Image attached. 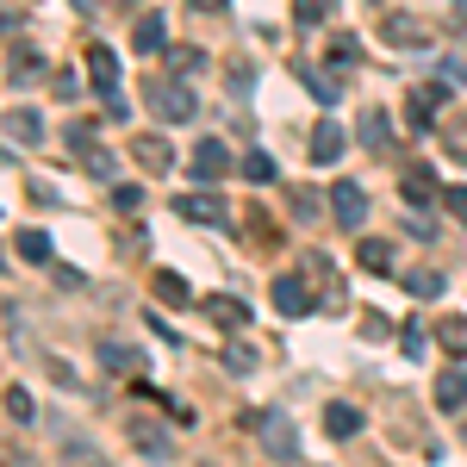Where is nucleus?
<instances>
[{"label": "nucleus", "instance_id": "obj_1", "mask_svg": "<svg viewBox=\"0 0 467 467\" xmlns=\"http://www.w3.org/2000/svg\"><path fill=\"white\" fill-rule=\"evenodd\" d=\"M125 442H131L144 462H175V431H162L144 411H125Z\"/></svg>", "mask_w": 467, "mask_h": 467}, {"label": "nucleus", "instance_id": "obj_2", "mask_svg": "<svg viewBox=\"0 0 467 467\" xmlns=\"http://www.w3.org/2000/svg\"><path fill=\"white\" fill-rule=\"evenodd\" d=\"M88 81H94V88H100V100H107V107L119 112V119H125V112H131V100H125V94H119V57H112L107 44H94V50H88Z\"/></svg>", "mask_w": 467, "mask_h": 467}, {"label": "nucleus", "instance_id": "obj_3", "mask_svg": "<svg viewBox=\"0 0 467 467\" xmlns=\"http://www.w3.org/2000/svg\"><path fill=\"white\" fill-rule=\"evenodd\" d=\"M187 175L200 181V187H213V181L231 175V150H224V138H200L193 156H187Z\"/></svg>", "mask_w": 467, "mask_h": 467}, {"label": "nucleus", "instance_id": "obj_4", "mask_svg": "<svg viewBox=\"0 0 467 467\" xmlns=\"http://www.w3.org/2000/svg\"><path fill=\"white\" fill-rule=\"evenodd\" d=\"M150 107L181 125V119H193V88L187 81H169V75H150Z\"/></svg>", "mask_w": 467, "mask_h": 467}, {"label": "nucleus", "instance_id": "obj_5", "mask_svg": "<svg viewBox=\"0 0 467 467\" xmlns=\"http://www.w3.org/2000/svg\"><path fill=\"white\" fill-rule=\"evenodd\" d=\"M330 218H337L343 231H361V224H368V193H361V181H330Z\"/></svg>", "mask_w": 467, "mask_h": 467}, {"label": "nucleus", "instance_id": "obj_6", "mask_svg": "<svg viewBox=\"0 0 467 467\" xmlns=\"http://www.w3.org/2000/svg\"><path fill=\"white\" fill-rule=\"evenodd\" d=\"M262 449H268L275 462H299V431H293V418L262 411Z\"/></svg>", "mask_w": 467, "mask_h": 467}, {"label": "nucleus", "instance_id": "obj_7", "mask_svg": "<svg viewBox=\"0 0 467 467\" xmlns=\"http://www.w3.org/2000/svg\"><path fill=\"white\" fill-rule=\"evenodd\" d=\"M125 150H131V162H144L150 175H169V169H175V144H169V138H156V131L125 138Z\"/></svg>", "mask_w": 467, "mask_h": 467}, {"label": "nucleus", "instance_id": "obj_8", "mask_svg": "<svg viewBox=\"0 0 467 467\" xmlns=\"http://www.w3.org/2000/svg\"><path fill=\"white\" fill-rule=\"evenodd\" d=\"M275 312H281V318H306V312H312L306 275H275Z\"/></svg>", "mask_w": 467, "mask_h": 467}, {"label": "nucleus", "instance_id": "obj_9", "mask_svg": "<svg viewBox=\"0 0 467 467\" xmlns=\"http://www.w3.org/2000/svg\"><path fill=\"white\" fill-rule=\"evenodd\" d=\"M175 213L193 218V224H224V218H231V206H224V193H206V187H200V193H181Z\"/></svg>", "mask_w": 467, "mask_h": 467}, {"label": "nucleus", "instance_id": "obj_10", "mask_svg": "<svg viewBox=\"0 0 467 467\" xmlns=\"http://www.w3.org/2000/svg\"><path fill=\"white\" fill-rule=\"evenodd\" d=\"M343 144H349V138H343V125H337V119H324L318 131H312V162H318V169H330V162L343 156Z\"/></svg>", "mask_w": 467, "mask_h": 467}, {"label": "nucleus", "instance_id": "obj_11", "mask_svg": "<svg viewBox=\"0 0 467 467\" xmlns=\"http://www.w3.org/2000/svg\"><path fill=\"white\" fill-rule=\"evenodd\" d=\"M436 405L442 411H462L467 405V368H442L436 374Z\"/></svg>", "mask_w": 467, "mask_h": 467}, {"label": "nucleus", "instance_id": "obj_12", "mask_svg": "<svg viewBox=\"0 0 467 467\" xmlns=\"http://www.w3.org/2000/svg\"><path fill=\"white\" fill-rule=\"evenodd\" d=\"M324 431H330V436H356L361 431V411L349 405V399H330V405H324Z\"/></svg>", "mask_w": 467, "mask_h": 467}, {"label": "nucleus", "instance_id": "obj_13", "mask_svg": "<svg viewBox=\"0 0 467 467\" xmlns=\"http://www.w3.org/2000/svg\"><path fill=\"white\" fill-rule=\"evenodd\" d=\"M131 44H138V57H156V50H169V26H162V19L150 13V19H138Z\"/></svg>", "mask_w": 467, "mask_h": 467}, {"label": "nucleus", "instance_id": "obj_14", "mask_svg": "<svg viewBox=\"0 0 467 467\" xmlns=\"http://www.w3.org/2000/svg\"><path fill=\"white\" fill-rule=\"evenodd\" d=\"M100 361H107V374H138V368H144V356H138V349H125V343H100Z\"/></svg>", "mask_w": 467, "mask_h": 467}, {"label": "nucleus", "instance_id": "obj_15", "mask_svg": "<svg viewBox=\"0 0 467 467\" xmlns=\"http://www.w3.org/2000/svg\"><path fill=\"white\" fill-rule=\"evenodd\" d=\"M37 69H44V63H37V50H32V44H26V50H19V44L6 50V81H13V88H19V81H32Z\"/></svg>", "mask_w": 467, "mask_h": 467}, {"label": "nucleus", "instance_id": "obj_16", "mask_svg": "<svg viewBox=\"0 0 467 467\" xmlns=\"http://www.w3.org/2000/svg\"><path fill=\"white\" fill-rule=\"evenodd\" d=\"M206 312H213L218 330H244V324H250V312H244L237 299H224V293H218V299H206Z\"/></svg>", "mask_w": 467, "mask_h": 467}, {"label": "nucleus", "instance_id": "obj_17", "mask_svg": "<svg viewBox=\"0 0 467 467\" xmlns=\"http://www.w3.org/2000/svg\"><path fill=\"white\" fill-rule=\"evenodd\" d=\"M356 262H361V268H374V275H387V262H393V244H380V237H361V244H356Z\"/></svg>", "mask_w": 467, "mask_h": 467}, {"label": "nucleus", "instance_id": "obj_18", "mask_svg": "<svg viewBox=\"0 0 467 467\" xmlns=\"http://www.w3.org/2000/svg\"><path fill=\"white\" fill-rule=\"evenodd\" d=\"M361 144H368V150H393V125H387V112H368V119H361Z\"/></svg>", "mask_w": 467, "mask_h": 467}, {"label": "nucleus", "instance_id": "obj_19", "mask_svg": "<svg viewBox=\"0 0 467 467\" xmlns=\"http://www.w3.org/2000/svg\"><path fill=\"white\" fill-rule=\"evenodd\" d=\"M6 138H13V144H37V138H44L37 112H6Z\"/></svg>", "mask_w": 467, "mask_h": 467}, {"label": "nucleus", "instance_id": "obj_20", "mask_svg": "<svg viewBox=\"0 0 467 467\" xmlns=\"http://www.w3.org/2000/svg\"><path fill=\"white\" fill-rule=\"evenodd\" d=\"M63 467H112V462L94 449V442H75L69 436V442H63Z\"/></svg>", "mask_w": 467, "mask_h": 467}, {"label": "nucleus", "instance_id": "obj_21", "mask_svg": "<svg viewBox=\"0 0 467 467\" xmlns=\"http://www.w3.org/2000/svg\"><path fill=\"white\" fill-rule=\"evenodd\" d=\"M287 206H293V218H306V224L324 213V200L312 193V187H287Z\"/></svg>", "mask_w": 467, "mask_h": 467}, {"label": "nucleus", "instance_id": "obj_22", "mask_svg": "<svg viewBox=\"0 0 467 467\" xmlns=\"http://www.w3.org/2000/svg\"><path fill=\"white\" fill-rule=\"evenodd\" d=\"M13 250L26 255V262H50V237H44V231H19V237H13Z\"/></svg>", "mask_w": 467, "mask_h": 467}, {"label": "nucleus", "instance_id": "obj_23", "mask_svg": "<svg viewBox=\"0 0 467 467\" xmlns=\"http://www.w3.org/2000/svg\"><path fill=\"white\" fill-rule=\"evenodd\" d=\"M405 293H418V299H436V293H442V275H436V268H411V275H405Z\"/></svg>", "mask_w": 467, "mask_h": 467}, {"label": "nucleus", "instance_id": "obj_24", "mask_svg": "<svg viewBox=\"0 0 467 467\" xmlns=\"http://www.w3.org/2000/svg\"><path fill=\"white\" fill-rule=\"evenodd\" d=\"M330 13H337V0H293V19L299 26H324Z\"/></svg>", "mask_w": 467, "mask_h": 467}, {"label": "nucleus", "instance_id": "obj_25", "mask_svg": "<svg viewBox=\"0 0 467 467\" xmlns=\"http://www.w3.org/2000/svg\"><path fill=\"white\" fill-rule=\"evenodd\" d=\"M6 418H13V424H32V418H37V405H32L26 387H6Z\"/></svg>", "mask_w": 467, "mask_h": 467}, {"label": "nucleus", "instance_id": "obj_26", "mask_svg": "<svg viewBox=\"0 0 467 467\" xmlns=\"http://www.w3.org/2000/svg\"><path fill=\"white\" fill-rule=\"evenodd\" d=\"M244 175H250L255 187H268V181H275V156H268V150H250V156H244Z\"/></svg>", "mask_w": 467, "mask_h": 467}, {"label": "nucleus", "instance_id": "obj_27", "mask_svg": "<svg viewBox=\"0 0 467 467\" xmlns=\"http://www.w3.org/2000/svg\"><path fill=\"white\" fill-rule=\"evenodd\" d=\"M405 200H411V206H431L436 200V175H405Z\"/></svg>", "mask_w": 467, "mask_h": 467}, {"label": "nucleus", "instance_id": "obj_28", "mask_svg": "<svg viewBox=\"0 0 467 467\" xmlns=\"http://www.w3.org/2000/svg\"><path fill=\"white\" fill-rule=\"evenodd\" d=\"M75 156H81V162H88V175H100V181L112 175V150H100V144H88V150H75Z\"/></svg>", "mask_w": 467, "mask_h": 467}, {"label": "nucleus", "instance_id": "obj_29", "mask_svg": "<svg viewBox=\"0 0 467 467\" xmlns=\"http://www.w3.org/2000/svg\"><path fill=\"white\" fill-rule=\"evenodd\" d=\"M436 337H442V349H455V356H467V318H449L442 330H436Z\"/></svg>", "mask_w": 467, "mask_h": 467}, {"label": "nucleus", "instance_id": "obj_30", "mask_svg": "<svg viewBox=\"0 0 467 467\" xmlns=\"http://www.w3.org/2000/svg\"><path fill=\"white\" fill-rule=\"evenodd\" d=\"M156 299H169V306H187V281H181V275H156Z\"/></svg>", "mask_w": 467, "mask_h": 467}, {"label": "nucleus", "instance_id": "obj_31", "mask_svg": "<svg viewBox=\"0 0 467 467\" xmlns=\"http://www.w3.org/2000/svg\"><path fill=\"white\" fill-rule=\"evenodd\" d=\"M206 63V50H193V44H181V50H169V69H181V75H193Z\"/></svg>", "mask_w": 467, "mask_h": 467}, {"label": "nucleus", "instance_id": "obj_32", "mask_svg": "<svg viewBox=\"0 0 467 467\" xmlns=\"http://www.w3.org/2000/svg\"><path fill=\"white\" fill-rule=\"evenodd\" d=\"M387 44H424V32L405 26V13H399V19H387Z\"/></svg>", "mask_w": 467, "mask_h": 467}, {"label": "nucleus", "instance_id": "obj_33", "mask_svg": "<svg viewBox=\"0 0 467 467\" xmlns=\"http://www.w3.org/2000/svg\"><path fill=\"white\" fill-rule=\"evenodd\" d=\"M224 368H231V374H250V368H255V356L244 349V343H231V356H224Z\"/></svg>", "mask_w": 467, "mask_h": 467}, {"label": "nucleus", "instance_id": "obj_34", "mask_svg": "<svg viewBox=\"0 0 467 467\" xmlns=\"http://www.w3.org/2000/svg\"><path fill=\"white\" fill-rule=\"evenodd\" d=\"M442 206H449V213L467 224V187H442Z\"/></svg>", "mask_w": 467, "mask_h": 467}, {"label": "nucleus", "instance_id": "obj_35", "mask_svg": "<svg viewBox=\"0 0 467 467\" xmlns=\"http://www.w3.org/2000/svg\"><path fill=\"white\" fill-rule=\"evenodd\" d=\"M442 138H449V150H455V156H462V162H467V119H455V125H449Z\"/></svg>", "mask_w": 467, "mask_h": 467}, {"label": "nucleus", "instance_id": "obj_36", "mask_svg": "<svg viewBox=\"0 0 467 467\" xmlns=\"http://www.w3.org/2000/svg\"><path fill=\"white\" fill-rule=\"evenodd\" d=\"M306 88H312L318 100H337V81H330V75H312V69H306Z\"/></svg>", "mask_w": 467, "mask_h": 467}, {"label": "nucleus", "instance_id": "obj_37", "mask_svg": "<svg viewBox=\"0 0 467 467\" xmlns=\"http://www.w3.org/2000/svg\"><path fill=\"white\" fill-rule=\"evenodd\" d=\"M112 200H119V213H138V206H144V193H138V187H119Z\"/></svg>", "mask_w": 467, "mask_h": 467}, {"label": "nucleus", "instance_id": "obj_38", "mask_svg": "<svg viewBox=\"0 0 467 467\" xmlns=\"http://www.w3.org/2000/svg\"><path fill=\"white\" fill-rule=\"evenodd\" d=\"M187 6H193V13H218L224 0H187Z\"/></svg>", "mask_w": 467, "mask_h": 467}, {"label": "nucleus", "instance_id": "obj_39", "mask_svg": "<svg viewBox=\"0 0 467 467\" xmlns=\"http://www.w3.org/2000/svg\"><path fill=\"white\" fill-rule=\"evenodd\" d=\"M462 436H467V424H462Z\"/></svg>", "mask_w": 467, "mask_h": 467}]
</instances>
